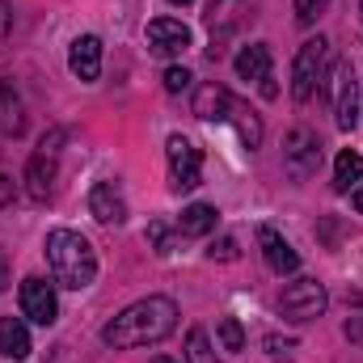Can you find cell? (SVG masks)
<instances>
[{"label": "cell", "mask_w": 363, "mask_h": 363, "mask_svg": "<svg viewBox=\"0 0 363 363\" xmlns=\"http://www.w3.org/2000/svg\"><path fill=\"white\" fill-rule=\"evenodd\" d=\"M321 165V140L308 127H291L283 140V169L291 182H308Z\"/></svg>", "instance_id": "obj_5"}, {"label": "cell", "mask_w": 363, "mask_h": 363, "mask_svg": "<svg viewBox=\"0 0 363 363\" xmlns=\"http://www.w3.org/2000/svg\"><path fill=\"white\" fill-rule=\"evenodd\" d=\"M233 106H237V97L216 81L199 85V93H194V118H203V123H228Z\"/></svg>", "instance_id": "obj_10"}, {"label": "cell", "mask_w": 363, "mask_h": 363, "mask_svg": "<svg viewBox=\"0 0 363 363\" xmlns=\"http://www.w3.org/2000/svg\"><path fill=\"white\" fill-rule=\"evenodd\" d=\"M165 152H169V186L174 190H194L199 178H203V152L186 135H169Z\"/></svg>", "instance_id": "obj_7"}, {"label": "cell", "mask_w": 363, "mask_h": 363, "mask_svg": "<svg viewBox=\"0 0 363 363\" xmlns=\"http://www.w3.org/2000/svg\"><path fill=\"white\" fill-rule=\"evenodd\" d=\"M13 194H17L13 178H4V174H0V207H4V203H13Z\"/></svg>", "instance_id": "obj_29"}, {"label": "cell", "mask_w": 363, "mask_h": 363, "mask_svg": "<svg viewBox=\"0 0 363 363\" xmlns=\"http://www.w3.org/2000/svg\"><path fill=\"white\" fill-rule=\"evenodd\" d=\"M89 216L97 224H123L127 220V203H123V190L114 182H97L89 190Z\"/></svg>", "instance_id": "obj_12"}, {"label": "cell", "mask_w": 363, "mask_h": 363, "mask_svg": "<svg viewBox=\"0 0 363 363\" xmlns=\"http://www.w3.org/2000/svg\"><path fill=\"white\" fill-rule=\"evenodd\" d=\"M233 68H237V77L241 81H267L271 77V47L267 43H250V47H241V55L233 60Z\"/></svg>", "instance_id": "obj_16"}, {"label": "cell", "mask_w": 363, "mask_h": 363, "mask_svg": "<svg viewBox=\"0 0 363 363\" xmlns=\"http://www.w3.org/2000/svg\"><path fill=\"white\" fill-rule=\"evenodd\" d=\"M68 68L77 81H97L101 77V38L97 34H81L68 51Z\"/></svg>", "instance_id": "obj_13"}, {"label": "cell", "mask_w": 363, "mask_h": 363, "mask_svg": "<svg viewBox=\"0 0 363 363\" xmlns=\"http://www.w3.org/2000/svg\"><path fill=\"white\" fill-rule=\"evenodd\" d=\"M325 64H330V38H308L296 51V64H291V97L300 106L313 101L317 93H325Z\"/></svg>", "instance_id": "obj_3"}, {"label": "cell", "mask_w": 363, "mask_h": 363, "mask_svg": "<svg viewBox=\"0 0 363 363\" xmlns=\"http://www.w3.org/2000/svg\"><path fill=\"white\" fill-rule=\"evenodd\" d=\"M267 351H271V355H291L296 342H291V338H274V334H267Z\"/></svg>", "instance_id": "obj_28"}, {"label": "cell", "mask_w": 363, "mask_h": 363, "mask_svg": "<svg viewBox=\"0 0 363 363\" xmlns=\"http://www.w3.org/2000/svg\"><path fill=\"white\" fill-rule=\"evenodd\" d=\"M21 313L34 321V325H55L60 317V300H55V287L38 274L21 279Z\"/></svg>", "instance_id": "obj_8"}, {"label": "cell", "mask_w": 363, "mask_h": 363, "mask_svg": "<svg viewBox=\"0 0 363 363\" xmlns=\"http://www.w3.org/2000/svg\"><path fill=\"white\" fill-rule=\"evenodd\" d=\"M359 21H363V0H359Z\"/></svg>", "instance_id": "obj_35"}, {"label": "cell", "mask_w": 363, "mask_h": 363, "mask_svg": "<svg viewBox=\"0 0 363 363\" xmlns=\"http://www.w3.org/2000/svg\"><path fill=\"white\" fill-rule=\"evenodd\" d=\"M148 237H152V245H157V254H161V258H165V254H174V241H169L165 224H152V228H148Z\"/></svg>", "instance_id": "obj_26"}, {"label": "cell", "mask_w": 363, "mask_h": 363, "mask_svg": "<svg viewBox=\"0 0 363 363\" xmlns=\"http://www.w3.org/2000/svg\"><path fill=\"white\" fill-rule=\"evenodd\" d=\"M60 131L51 135V140H43V148L30 157V165H26V194L30 199H38V203H47L51 194H55V157H60Z\"/></svg>", "instance_id": "obj_6"}, {"label": "cell", "mask_w": 363, "mask_h": 363, "mask_svg": "<svg viewBox=\"0 0 363 363\" xmlns=\"http://www.w3.org/2000/svg\"><path fill=\"white\" fill-rule=\"evenodd\" d=\"M216 334H220L224 351H245V330H241V321H237V317H220Z\"/></svg>", "instance_id": "obj_23"}, {"label": "cell", "mask_w": 363, "mask_h": 363, "mask_svg": "<svg viewBox=\"0 0 363 363\" xmlns=\"http://www.w3.org/2000/svg\"><path fill=\"white\" fill-rule=\"evenodd\" d=\"M169 4H178V9H190V4H194V0H169Z\"/></svg>", "instance_id": "obj_34"}, {"label": "cell", "mask_w": 363, "mask_h": 363, "mask_svg": "<svg viewBox=\"0 0 363 363\" xmlns=\"http://www.w3.org/2000/svg\"><path fill=\"white\" fill-rule=\"evenodd\" d=\"M351 207L363 216V186H355V190H351Z\"/></svg>", "instance_id": "obj_31"}, {"label": "cell", "mask_w": 363, "mask_h": 363, "mask_svg": "<svg viewBox=\"0 0 363 363\" xmlns=\"http://www.w3.org/2000/svg\"><path fill=\"white\" fill-rule=\"evenodd\" d=\"M258 241H262V258H267V267H271L274 274H291L296 267H300V254H296L274 228L262 224V228H258Z\"/></svg>", "instance_id": "obj_15"}, {"label": "cell", "mask_w": 363, "mask_h": 363, "mask_svg": "<svg viewBox=\"0 0 363 363\" xmlns=\"http://www.w3.org/2000/svg\"><path fill=\"white\" fill-rule=\"evenodd\" d=\"M0 131H4V135H21V131H26L21 97L13 93V85H0Z\"/></svg>", "instance_id": "obj_20"}, {"label": "cell", "mask_w": 363, "mask_h": 363, "mask_svg": "<svg viewBox=\"0 0 363 363\" xmlns=\"http://www.w3.org/2000/svg\"><path fill=\"white\" fill-rule=\"evenodd\" d=\"M47 267L51 279L68 291H85L97 279V250L89 245V237L72 233V228H51L47 233Z\"/></svg>", "instance_id": "obj_2"}, {"label": "cell", "mask_w": 363, "mask_h": 363, "mask_svg": "<svg viewBox=\"0 0 363 363\" xmlns=\"http://www.w3.org/2000/svg\"><path fill=\"white\" fill-rule=\"evenodd\" d=\"M148 47H152V55H182L190 47V30L174 17H157V21H148Z\"/></svg>", "instance_id": "obj_11"}, {"label": "cell", "mask_w": 363, "mask_h": 363, "mask_svg": "<svg viewBox=\"0 0 363 363\" xmlns=\"http://www.w3.org/2000/svg\"><path fill=\"white\" fill-rule=\"evenodd\" d=\"M148 363H178V359H169V355H157V359H148Z\"/></svg>", "instance_id": "obj_33"}, {"label": "cell", "mask_w": 363, "mask_h": 363, "mask_svg": "<svg viewBox=\"0 0 363 363\" xmlns=\"http://www.w3.org/2000/svg\"><path fill=\"white\" fill-rule=\"evenodd\" d=\"M325 304H330V291H325V283H317V279H296V283H287V287L279 291V313H283L287 321H296V325L317 321V317L325 313Z\"/></svg>", "instance_id": "obj_4"}, {"label": "cell", "mask_w": 363, "mask_h": 363, "mask_svg": "<svg viewBox=\"0 0 363 363\" xmlns=\"http://www.w3.org/2000/svg\"><path fill=\"white\" fill-rule=\"evenodd\" d=\"M228 123H237V131H241L245 148H258V144H262V118H258L245 101H237V106H233V118H228Z\"/></svg>", "instance_id": "obj_21"}, {"label": "cell", "mask_w": 363, "mask_h": 363, "mask_svg": "<svg viewBox=\"0 0 363 363\" xmlns=\"http://www.w3.org/2000/svg\"><path fill=\"white\" fill-rule=\"evenodd\" d=\"M207 254H211V262H216V258H220V262H233V258H237V241H233V237H224V241H220V245H211Z\"/></svg>", "instance_id": "obj_27"}, {"label": "cell", "mask_w": 363, "mask_h": 363, "mask_svg": "<svg viewBox=\"0 0 363 363\" xmlns=\"http://www.w3.org/2000/svg\"><path fill=\"white\" fill-rule=\"evenodd\" d=\"M216 220H220V211L211 203H190L178 216V233L182 237H207V233H216Z\"/></svg>", "instance_id": "obj_18"}, {"label": "cell", "mask_w": 363, "mask_h": 363, "mask_svg": "<svg viewBox=\"0 0 363 363\" xmlns=\"http://www.w3.org/2000/svg\"><path fill=\"white\" fill-rule=\"evenodd\" d=\"M262 97H279V85H274V77H267V81H262Z\"/></svg>", "instance_id": "obj_32"}, {"label": "cell", "mask_w": 363, "mask_h": 363, "mask_svg": "<svg viewBox=\"0 0 363 363\" xmlns=\"http://www.w3.org/2000/svg\"><path fill=\"white\" fill-rule=\"evenodd\" d=\"M338 101H334V118H338V131H355L359 123V81L351 68H338Z\"/></svg>", "instance_id": "obj_14"}, {"label": "cell", "mask_w": 363, "mask_h": 363, "mask_svg": "<svg viewBox=\"0 0 363 363\" xmlns=\"http://www.w3.org/2000/svg\"><path fill=\"white\" fill-rule=\"evenodd\" d=\"M359 178H363V157L359 152H351V148H342L338 161H334V190L347 194V190L359 186Z\"/></svg>", "instance_id": "obj_19"}, {"label": "cell", "mask_w": 363, "mask_h": 363, "mask_svg": "<svg viewBox=\"0 0 363 363\" xmlns=\"http://www.w3.org/2000/svg\"><path fill=\"white\" fill-rule=\"evenodd\" d=\"M325 4H330V0H296V21H300V26H313Z\"/></svg>", "instance_id": "obj_24"}, {"label": "cell", "mask_w": 363, "mask_h": 363, "mask_svg": "<svg viewBox=\"0 0 363 363\" xmlns=\"http://www.w3.org/2000/svg\"><path fill=\"white\" fill-rule=\"evenodd\" d=\"M186 363H220V355L211 351L207 330H190L186 334Z\"/></svg>", "instance_id": "obj_22"}, {"label": "cell", "mask_w": 363, "mask_h": 363, "mask_svg": "<svg viewBox=\"0 0 363 363\" xmlns=\"http://www.w3.org/2000/svg\"><path fill=\"white\" fill-rule=\"evenodd\" d=\"M190 81H194V77H190L186 68H165V93H186Z\"/></svg>", "instance_id": "obj_25"}, {"label": "cell", "mask_w": 363, "mask_h": 363, "mask_svg": "<svg viewBox=\"0 0 363 363\" xmlns=\"http://www.w3.org/2000/svg\"><path fill=\"white\" fill-rule=\"evenodd\" d=\"M9 30H13V9H9V4L0 0V38H4Z\"/></svg>", "instance_id": "obj_30"}, {"label": "cell", "mask_w": 363, "mask_h": 363, "mask_svg": "<svg viewBox=\"0 0 363 363\" xmlns=\"http://www.w3.org/2000/svg\"><path fill=\"white\" fill-rule=\"evenodd\" d=\"M250 9H254V0H211V4H207V17H203V21H207V30H211V60L220 55V47H216V43H220V38H228L241 21H250V17H254Z\"/></svg>", "instance_id": "obj_9"}, {"label": "cell", "mask_w": 363, "mask_h": 363, "mask_svg": "<svg viewBox=\"0 0 363 363\" xmlns=\"http://www.w3.org/2000/svg\"><path fill=\"white\" fill-rule=\"evenodd\" d=\"M174 325H178V304L169 296H144L101 325V342L114 351H140V347L169 338Z\"/></svg>", "instance_id": "obj_1"}, {"label": "cell", "mask_w": 363, "mask_h": 363, "mask_svg": "<svg viewBox=\"0 0 363 363\" xmlns=\"http://www.w3.org/2000/svg\"><path fill=\"white\" fill-rule=\"evenodd\" d=\"M0 355L4 359H26L30 355V330L21 317H0Z\"/></svg>", "instance_id": "obj_17"}]
</instances>
